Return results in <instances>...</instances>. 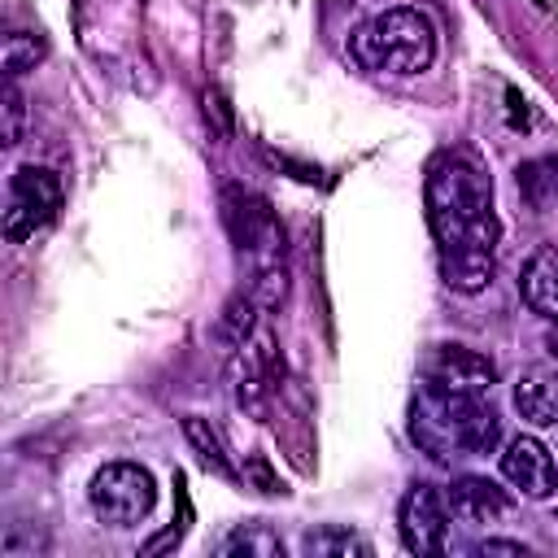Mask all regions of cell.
I'll return each instance as SVG.
<instances>
[{"label": "cell", "mask_w": 558, "mask_h": 558, "mask_svg": "<svg viewBox=\"0 0 558 558\" xmlns=\"http://www.w3.org/2000/svg\"><path fill=\"white\" fill-rule=\"evenodd\" d=\"M445 501H449V514L458 519V523H475V527H484V523H501L506 514H510V497H506V488H497L493 480H484V475H462V480H453L449 488H445Z\"/></svg>", "instance_id": "30bf717a"}, {"label": "cell", "mask_w": 558, "mask_h": 558, "mask_svg": "<svg viewBox=\"0 0 558 558\" xmlns=\"http://www.w3.org/2000/svg\"><path fill=\"white\" fill-rule=\"evenodd\" d=\"M519 292L532 314L558 318V244L536 248L519 270Z\"/></svg>", "instance_id": "7c38bea8"}, {"label": "cell", "mask_w": 558, "mask_h": 558, "mask_svg": "<svg viewBox=\"0 0 558 558\" xmlns=\"http://www.w3.org/2000/svg\"><path fill=\"white\" fill-rule=\"evenodd\" d=\"M218 554L222 558H279L283 554V541L266 523H240L235 532L222 536Z\"/></svg>", "instance_id": "5bb4252c"}, {"label": "cell", "mask_w": 558, "mask_h": 558, "mask_svg": "<svg viewBox=\"0 0 558 558\" xmlns=\"http://www.w3.org/2000/svg\"><path fill=\"white\" fill-rule=\"evenodd\" d=\"M427 222L440 253V275L453 292L475 296L497 270V214L493 187L475 153L445 148L427 166Z\"/></svg>", "instance_id": "6da1fadb"}, {"label": "cell", "mask_w": 558, "mask_h": 558, "mask_svg": "<svg viewBox=\"0 0 558 558\" xmlns=\"http://www.w3.org/2000/svg\"><path fill=\"white\" fill-rule=\"evenodd\" d=\"M39 57H44V44L35 35H26V31L4 35V78H17V74L35 70Z\"/></svg>", "instance_id": "2e32d148"}, {"label": "cell", "mask_w": 558, "mask_h": 558, "mask_svg": "<svg viewBox=\"0 0 558 558\" xmlns=\"http://www.w3.org/2000/svg\"><path fill=\"white\" fill-rule=\"evenodd\" d=\"M449 523H453L449 501H445V493L432 488V484H414V488L401 497V506H397V532H401V545H405L410 554H418V558L445 549Z\"/></svg>", "instance_id": "8992f818"}, {"label": "cell", "mask_w": 558, "mask_h": 558, "mask_svg": "<svg viewBox=\"0 0 558 558\" xmlns=\"http://www.w3.org/2000/svg\"><path fill=\"white\" fill-rule=\"evenodd\" d=\"M87 501H92L100 523L135 527L140 519H148V510L157 501V484H153V475L140 462H109V466H100L92 475Z\"/></svg>", "instance_id": "277c9868"}, {"label": "cell", "mask_w": 558, "mask_h": 558, "mask_svg": "<svg viewBox=\"0 0 558 558\" xmlns=\"http://www.w3.org/2000/svg\"><path fill=\"white\" fill-rule=\"evenodd\" d=\"M349 57L375 74H397V78L423 74L436 57V26L423 9L410 4L384 9L349 35Z\"/></svg>", "instance_id": "3957f363"}, {"label": "cell", "mask_w": 558, "mask_h": 558, "mask_svg": "<svg viewBox=\"0 0 558 558\" xmlns=\"http://www.w3.org/2000/svg\"><path fill=\"white\" fill-rule=\"evenodd\" d=\"M61 209V183L48 166H22L9 183V205H4V240L22 244L39 227H48Z\"/></svg>", "instance_id": "5b68a950"}, {"label": "cell", "mask_w": 558, "mask_h": 558, "mask_svg": "<svg viewBox=\"0 0 558 558\" xmlns=\"http://www.w3.org/2000/svg\"><path fill=\"white\" fill-rule=\"evenodd\" d=\"M418 379H423V384H436V388L488 397L493 384H497V366H493L484 353L466 349V344H436V349L423 357Z\"/></svg>", "instance_id": "52a82bcc"}, {"label": "cell", "mask_w": 558, "mask_h": 558, "mask_svg": "<svg viewBox=\"0 0 558 558\" xmlns=\"http://www.w3.org/2000/svg\"><path fill=\"white\" fill-rule=\"evenodd\" d=\"M519 192L532 201V205H549L558 201V161L545 157V161H527L519 170Z\"/></svg>", "instance_id": "9a60e30c"}, {"label": "cell", "mask_w": 558, "mask_h": 558, "mask_svg": "<svg viewBox=\"0 0 558 558\" xmlns=\"http://www.w3.org/2000/svg\"><path fill=\"white\" fill-rule=\"evenodd\" d=\"M501 475L532 501H545L554 497L558 488V466H554V453L536 440V436H514L501 453Z\"/></svg>", "instance_id": "ba28073f"}, {"label": "cell", "mask_w": 558, "mask_h": 558, "mask_svg": "<svg viewBox=\"0 0 558 558\" xmlns=\"http://www.w3.org/2000/svg\"><path fill=\"white\" fill-rule=\"evenodd\" d=\"M475 554H514V558H523L527 545H519V541H484Z\"/></svg>", "instance_id": "ffe728a7"}, {"label": "cell", "mask_w": 558, "mask_h": 558, "mask_svg": "<svg viewBox=\"0 0 558 558\" xmlns=\"http://www.w3.org/2000/svg\"><path fill=\"white\" fill-rule=\"evenodd\" d=\"M183 432H187V440L196 445V453H201V462H205L209 471L231 475V462H227V453H222V445H218L214 427H205V418H183Z\"/></svg>", "instance_id": "e0dca14e"}, {"label": "cell", "mask_w": 558, "mask_h": 558, "mask_svg": "<svg viewBox=\"0 0 558 558\" xmlns=\"http://www.w3.org/2000/svg\"><path fill=\"white\" fill-rule=\"evenodd\" d=\"M222 218L231 227V240L248 253H275L279 244V227H275V214L262 196L244 192V187H227L222 192Z\"/></svg>", "instance_id": "9c48e42d"}, {"label": "cell", "mask_w": 558, "mask_h": 558, "mask_svg": "<svg viewBox=\"0 0 558 558\" xmlns=\"http://www.w3.org/2000/svg\"><path fill=\"white\" fill-rule=\"evenodd\" d=\"M410 436L436 462L484 458L501 440V418L475 392H453V388H436L418 379V392L410 405Z\"/></svg>", "instance_id": "7a4b0ae2"}, {"label": "cell", "mask_w": 558, "mask_h": 558, "mask_svg": "<svg viewBox=\"0 0 558 558\" xmlns=\"http://www.w3.org/2000/svg\"><path fill=\"white\" fill-rule=\"evenodd\" d=\"M301 554H310V558H371V541L349 532V527L327 523V527H314L301 536Z\"/></svg>", "instance_id": "4fadbf2b"}, {"label": "cell", "mask_w": 558, "mask_h": 558, "mask_svg": "<svg viewBox=\"0 0 558 558\" xmlns=\"http://www.w3.org/2000/svg\"><path fill=\"white\" fill-rule=\"evenodd\" d=\"M22 118H26V105H22L17 78H9L4 83V148H13L22 140Z\"/></svg>", "instance_id": "d6986e66"}, {"label": "cell", "mask_w": 558, "mask_h": 558, "mask_svg": "<svg viewBox=\"0 0 558 558\" xmlns=\"http://www.w3.org/2000/svg\"><path fill=\"white\" fill-rule=\"evenodd\" d=\"M514 410L532 427L558 423V371L554 366H527L514 379Z\"/></svg>", "instance_id": "8fae6325"}, {"label": "cell", "mask_w": 558, "mask_h": 558, "mask_svg": "<svg viewBox=\"0 0 558 558\" xmlns=\"http://www.w3.org/2000/svg\"><path fill=\"white\" fill-rule=\"evenodd\" d=\"M549 353H554V357H558V336H549Z\"/></svg>", "instance_id": "44dd1931"}, {"label": "cell", "mask_w": 558, "mask_h": 558, "mask_svg": "<svg viewBox=\"0 0 558 558\" xmlns=\"http://www.w3.org/2000/svg\"><path fill=\"white\" fill-rule=\"evenodd\" d=\"M248 327H253V296L227 305V314H222V323H218V336H222L227 344H240V340L248 336Z\"/></svg>", "instance_id": "ac0fdd59"}]
</instances>
